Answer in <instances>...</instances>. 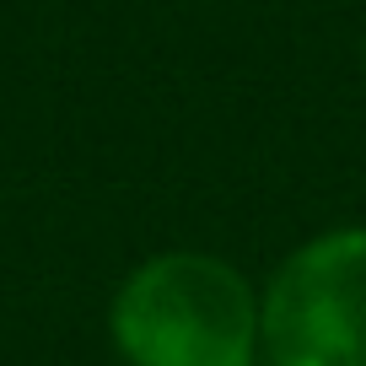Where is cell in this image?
I'll list each match as a JSON object with an SVG mask.
<instances>
[{"label": "cell", "instance_id": "1", "mask_svg": "<svg viewBox=\"0 0 366 366\" xmlns=\"http://www.w3.org/2000/svg\"><path fill=\"white\" fill-rule=\"evenodd\" d=\"M108 329L129 366H248L259 291L216 253H157L119 286Z\"/></svg>", "mask_w": 366, "mask_h": 366}, {"label": "cell", "instance_id": "2", "mask_svg": "<svg viewBox=\"0 0 366 366\" xmlns=\"http://www.w3.org/2000/svg\"><path fill=\"white\" fill-rule=\"evenodd\" d=\"M274 366H366V227L302 242L259 297Z\"/></svg>", "mask_w": 366, "mask_h": 366}, {"label": "cell", "instance_id": "3", "mask_svg": "<svg viewBox=\"0 0 366 366\" xmlns=\"http://www.w3.org/2000/svg\"><path fill=\"white\" fill-rule=\"evenodd\" d=\"M361 65H366V49H361Z\"/></svg>", "mask_w": 366, "mask_h": 366}]
</instances>
